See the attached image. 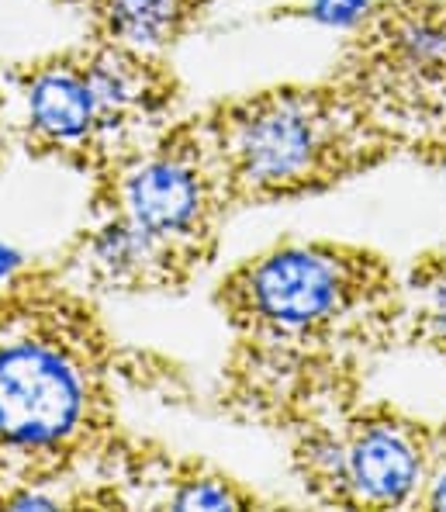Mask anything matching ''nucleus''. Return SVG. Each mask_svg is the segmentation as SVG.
<instances>
[{"mask_svg": "<svg viewBox=\"0 0 446 512\" xmlns=\"http://www.w3.org/2000/svg\"><path fill=\"white\" fill-rule=\"evenodd\" d=\"M87 84L94 90L101 115L125 111L139 97V73L132 70V63L125 56H101L87 70Z\"/></svg>", "mask_w": 446, "mask_h": 512, "instance_id": "obj_10", "label": "nucleus"}, {"mask_svg": "<svg viewBox=\"0 0 446 512\" xmlns=\"http://www.w3.org/2000/svg\"><path fill=\"white\" fill-rule=\"evenodd\" d=\"M343 481L370 506H402L422 481V457L398 426H367L346 447Z\"/></svg>", "mask_w": 446, "mask_h": 512, "instance_id": "obj_4", "label": "nucleus"}, {"mask_svg": "<svg viewBox=\"0 0 446 512\" xmlns=\"http://www.w3.org/2000/svg\"><path fill=\"white\" fill-rule=\"evenodd\" d=\"M87 388L66 353L18 340L0 346V440L42 450L77 433Z\"/></svg>", "mask_w": 446, "mask_h": 512, "instance_id": "obj_1", "label": "nucleus"}, {"mask_svg": "<svg viewBox=\"0 0 446 512\" xmlns=\"http://www.w3.org/2000/svg\"><path fill=\"white\" fill-rule=\"evenodd\" d=\"M370 0H312L308 4V18L322 28H353L367 18Z\"/></svg>", "mask_w": 446, "mask_h": 512, "instance_id": "obj_12", "label": "nucleus"}, {"mask_svg": "<svg viewBox=\"0 0 446 512\" xmlns=\"http://www.w3.org/2000/svg\"><path fill=\"white\" fill-rule=\"evenodd\" d=\"M18 267H21V253L14 250V246L0 243V281H4V277H11Z\"/></svg>", "mask_w": 446, "mask_h": 512, "instance_id": "obj_15", "label": "nucleus"}, {"mask_svg": "<svg viewBox=\"0 0 446 512\" xmlns=\"http://www.w3.org/2000/svg\"><path fill=\"white\" fill-rule=\"evenodd\" d=\"M115 32L132 45H160L180 18V0H108Z\"/></svg>", "mask_w": 446, "mask_h": 512, "instance_id": "obj_8", "label": "nucleus"}, {"mask_svg": "<svg viewBox=\"0 0 446 512\" xmlns=\"http://www.w3.org/2000/svg\"><path fill=\"white\" fill-rule=\"evenodd\" d=\"M156 250H160V239L149 236L132 218H125V222L108 225L94 239V263L111 281H128V277H139L156 260Z\"/></svg>", "mask_w": 446, "mask_h": 512, "instance_id": "obj_7", "label": "nucleus"}, {"mask_svg": "<svg viewBox=\"0 0 446 512\" xmlns=\"http://www.w3.org/2000/svg\"><path fill=\"white\" fill-rule=\"evenodd\" d=\"M173 509L180 512H222V509H239V495L222 481H191L173 495Z\"/></svg>", "mask_w": 446, "mask_h": 512, "instance_id": "obj_11", "label": "nucleus"}, {"mask_svg": "<svg viewBox=\"0 0 446 512\" xmlns=\"http://www.w3.org/2000/svg\"><path fill=\"white\" fill-rule=\"evenodd\" d=\"M28 111L42 135L59 142H77L101 118L97 97L87 84V73L49 70L28 90Z\"/></svg>", "mask_w": 446, "mask_h": 512, "instance_id": "obj_6", "label": "nucleus"}, {"mask_svg": "<svg viewBox=\"0 0 446 512\" xmlns=\"http://www.w3.org/2000/svg\"><path fill=\"white\" fill-rule=\"evenodd\" d=\"M346 274L336 256L305 246H287L263 256L246 277L249 308L267 326L301 333L332 319L346 305Z\"/></svg>", "mask_w": 446, "mask_h": 512, "instance_id": "obj_2", "label": "nucleus"}, {"mask_svg": "<svg viewBox=\"0 0 446 512\" xmlns=\"http://www.w3.org/2000/svg\"><path fill=\"white\" fill-rule=\"evenodd\" d=\"M11 509H21V512H32V509H56V499L42 492H21L11 499Z\"/></svg>", "mask_w": 446, "mask_h": 512, "instance_id": "obj_14", "label": "nucleus"}, {"mask_svg": "<svg viewBox=\"0 0 446 512\" xmlns=\"http://www.w3.org/2000/svg\"><path fill=\"white\" fill-rule=\"evenodd\" d=\"M125 212L160 243L187 236L204 212L201 177L180 160L142 163L125 180Z\"/></svg>", "mask_w": 446, "mask_h": 512, "instance_id": "obj_5", "label": "nucleus"}, {"mask_svg": "<svg viewBox=\"0 0 446 512\" xmlns=\"http://www.w3.org/2000/svg\"><path fill=\"white\" fill-rule=\"evenodd\" d=\"M325 153L322 122L308 104L274 101L256 108L239 125L236 163L239 173L256 187L301 184Z\"/></svg>", "mask_w": 446, "mask_h": 512, "instance_id": "obj_3", "label": "nucleus"}, {"mask_svg": "<svg viewBox=\"0 0 446 512\" xmlns=\"http://www.w3.org/2000/svg\"><path fill=\"white\" fill-rule=\"evenodd\" d=\"M426 315L429 322H433V329L440 336H446V270L440 277H436L433 284H429L426 291Z\"/></svg>", "mask_w": 446, "mask_h": 512, "instance_id": "obj_13", "label": "nucleus"}, {"mask_svg": "<svg viewBox=\"0 0 446 512\" xmlns=\"http://www.w3.org/2000/svg\"><path fill=\"white\" fill-rule=\"evenodd\" d=\"M398 59L415 70H443L446 66V21L433 14H412L395 28Z\"/></svg>", "mask_w": 446, "mask_h": 512, "instance_id": "obj_9", "label": "nucleus"}, {"mask_svg": "<svg viewBox=\"0 0 446 512\" xmlns=\"http://www.w3.org/2000/svg\"><path fill=\"white\" fill-rule=\"evenodd\" d=\"M429 506L446 509V471L433 481V488H429Z\"/></svg>", "mask_w": 446, "mask_h": 512, "instance_id": "obj_16", "label": "nucleus"}]
</instances>
